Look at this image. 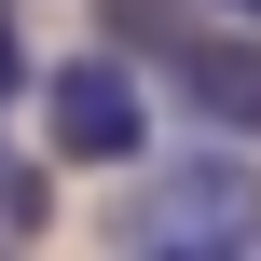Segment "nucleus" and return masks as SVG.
Instances as JSON below:
<instances>
[{
    "instance_id": "f257e3e1",
    "label": "nucleus",
    "mask_w": 261,
    "mask_h": 261,
    "mask_svg": "<svg viewBox=\"0 0 261 261\" xmlns=\"http://www.w3.org/2000/svg\"><path fill=\"white\" fill-rule=\"evenodd\" d=\"M124 179H138V165H124ZM110 248H151V261H179V248H261V151L248 138L179 151L165 179H138V193L110 206Z\"/></svg>"
},
{
    "instance_id": "f03ea898",
    "label": "nucleus",
    "mask_w": 261,
    "mask_h": 261,
    "mask_svg": "<svg viewBox=\"0 0 261 261\" xmlns=\"http://www.w3.org/2000/svg\"><path fill=\"white\" fill-rule=\"evenodd\" d=\"M41 138H55L69 165H96V179L151 165V83H138V55H124V41H69V55L41 69Z\"/></svg>"
},
{
    "instance_id": "7ed1b4c3",
    "label": "nucleus",
    "mask_w": 261,
    "mask_h": 261,
    "mask_svg": "<svg viewBox=\"0 0 261 261\" xmlns=\"http://www.w3.org/2000/svg\"><path fill=\"white\" fill-rule=\"evenodd\" d=\"M165 83H179V110H193L206 138H248L261 151V28H234V14L179 28V41H165Z\"/></svg>"
},
{
    "instance_id": "20e7f679",
    "label": "nucleus",
    "mask_w": 261,
    "mask_h": 261,
    "mask_svg": "<svg viewBox=\"0 0 261 261\" xmlns=\"http://www.w3.org/2000/svg\"><path fill=\"white\" fill-rule=\"evenodd\" d=\"M206 14H234V28H261V0H206Z\"/></svg>"
}]
</instances>
